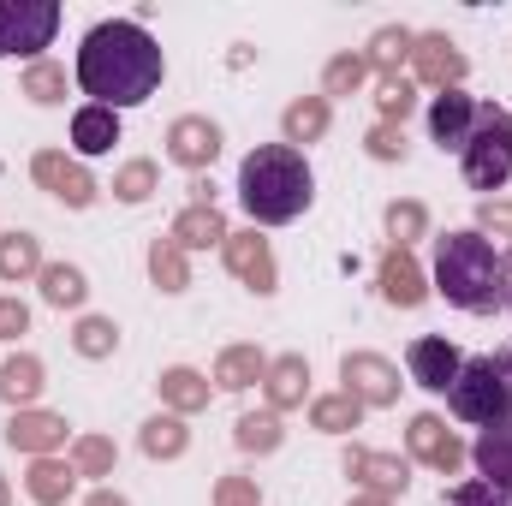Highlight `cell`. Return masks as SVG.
Instances as JSON below:
<instances>
[{
	"label": "cell",
	"mask_w": 512,
	"mask_h": 506,
	"mask_svg": "<svg viewBox=\"0 0 512 506\" xmlns=\"http://www.w3.org/2000/svg\"><path fill=\"white\" fill-rule=\"evenodd\" d=\"M167 155H173L179 167H191V173L215 167V155H221V126H215L209 114H179V120L167 126Z\"/></svg>",
	"instance_id": "14"
},
{
	"label": "cell",
	"mask_w": 512,
	"mask_h": 506,
	"mask_svg": "<svg viewBox=\"0 0 512 506\" xmlns=\"http://www.w3.org/2000/svg\"><path fill=\"white\" fill-rule=\"evenodd\" d=\"M346 477L364 489V495H405L411 489V459H399V453H376V447H346Z\"/></svg>",
	"instance_id": "12"
},
{
	"label": "cell",
	"mask_w": 512,
	"mask_h": 506,
	"mask_svg": "<svg viewBox=\"0 0 512 506\" xmlns=\"http://www.w3.org/2000/svg\"><path fill=\"white\" fill-rule=\"evenodd\" d=\"M346 506H393V501H382V495H352Z\"/></svg>",
	"instance_id": "49"
},
{
	"label": "cell",
	"mask_w": 512,
	"mask_h": 506,
	"mask_svg": "<svg viewBox=\"0 0 512 506\" xmlns=\"http://www.w3.org/2000/svg\"><path fill=\"white\" fill-rule=\"evenodd\" d=\"M60 30L54 0H0V60L6 54H42Z\"/></svg>",
	"instance_id": "6"
},
{
	"label": "cell",
	"mask_w": 512,
	"mask_h": 506,
	"mask_svg": "<svg viewBox=\"0 0 512 506\" xmlns=\"http://www.w3.org/2000/svg\"><path fill=\"white\" fill-rule=\"evenodd\" d=\"M435 292L453 310H471V316L501 310V256L477 227L435 239Z\"/></svg>",
	"instance_id": "3"
},
{
	"label": "cell",
	"mask_w": 512,
	"mask_h": 506,
	"mask_svg": "<svg viewBox=\"0 0 512 506\" xmlns=\"http://www.w3.org/2000/svg\"><path fill=\"white\" fill-rule=\"evenodd\" d=\"M340 381H346L340 393H352L364 411H370V405H399V387H405L399 370L387 364L382 352H346V358H340Z\"/></svg>",
	"instance_id": "9"
},
{
	"label": "cell",
	"mask_w": 512,
	"mask_h": 506,
	"mask_svg": "<svg viewBox=\"0 0 512 506\" xmlns=\"http://www.w3.org/2000/svg\"><path fill=\"white\" fill-rule=\"evenodd\" d=\"M72 352L90 358V364L114 358V352H120V322H114V316H78V328H72Z\"/></svg>",
	"instance_id": "31"
},
{
	"label": "cell",
	"mask_w": 512,
	"mask_h": 506,
	"mask_svg": "<svg viewBox=\"0 0 512 506\" xmlns=\"http://www.w3.org/2000/svg\"><path fill=\"white\" fill-rule=\"evenodd\" d=\"M376 286H382V298L393 304V310H417V304L429 298V274L417 268V256H411V251H399V245H387V251H382Z\"/></svg>",
	"instance_id": "17"
},
{
	"label": "cell",
	"mask_w": 512,
	"mask_h": 506,
	"mask_svg": "<svg viewBox=\"0 0 512 506\" xmlns=\"http://www.w3.org/2000/svg\"><path fill=\"white\" fill-rule=\"evenodd\" d=\"M114 465H120V453H114L108 435H78L72 441V471L78 477H114Z\"/></svg>",
	"instance_id": "38"
},
{
	"label": "cell",
	"mask_w": 512,
	"mask_h": 506,
	"mask_svg": "<svg viewBox=\"0 0 512 506\" xmlns=\"http://www.w3.org/2000/svg\"><path fill=\"white\" fill-rule=\"evenodd\" d=\"M364 423V405L352 399V393H322V399H310V429H322V435H352Z\"/></svg>",
	"instance_id": "32"
},
{
	"label": "cell",
	"mask_w": 512,
	"mask_h": 506,
	"mask_svg": "<svg viewBox=\"0 0 512 506\" xmlns=\"http://www.w3.org/2000/svg\"><path fill=\"white\" fill-rule=\"evenodd\" d=\"M36 280H42V304H54V310H78V304L90 298V280H84V268H72V262H48Z\"/></svg>",
	"instance_id": "28"
},
{
	"label": "cell",
	"mask_w": 512,
	"mask_h": 506,
	"mask_svg": "<svg viewBox=\"0 0 512 506\" xmlns=\"http://www.w3.org/2000/svg\"><path fill=\"white\" fill-rule=\"evenodd\" d=\"M114 143H120V114L114 108H96L90 102V108L72 114V149L78 155H108Z\"/></svg>",
	"instance_id": "25"
},
{
	"label": "cell",
	"mask_w": 512,
	"mask_h": 506,
	"mask_svg": "<svg viewBox=\"0 0 512 506\" xmlns=\"http://www.w3.org/2000/svg\"><path fill=\"white\" fill-rule=\"evenodd\" d=\"M262 376H268L262 346H227V352L215 358V387H221V393H245V387H256Z\"/></svg>",
	"instance_id": "26"
},
{
	"label": "cell",
	"mask_w": 512,
	"mask_h": 506,
	"mask_svg": "<svg viewBox=\"0 0 512 506\" xmlns=\"http://www.w3.org/2000/svg\"><path fill=\"white\" fill-rule=\"evenodd\" d=\"M471 126H477V96H465V90L429 96V137L441 149H465L471 143Z\"/></svg>",
	"instance_id": "18"
},
{
	"label": "cell",
	"mask_w": 512,
	"mask_h": 506,
	"mask_svg": "<svg viewBox=\"0 0 512 506\" xmlns=\"http://www.w3.org/2000/svg\"><path fill=\"white\" fill-rule=\"evenodd\" d=\"M30 179L48 191V197H60L66 209H90L96 203V179H90V167L78 161V155H66V149H36V161H30Z\"/></svg>",
	"instance_id": "7"
},
{
	"label": "cell",
	"mask_w": 512,
	"mask_h": 506,
	"mask_svg": "<svg viewBox=\"0 0 512 506\" xmlns=\"http://www.w3.org/2000/svg\"><path fill=\"white\" fill-rule=\"evenodd\" d=\"M471 465H477V477L512 506V411L501 423H489L483 435H477V447H471Z\"/></svg>",
	"instance_id": "15"
},
{
	"label": "cell",
	"mask_w": 512,
	"mask_h": 506,
	"mask_svg": "<svg viewBox=\"0 0 512 506\" xmlns=\"http://www.w3.org/2000/svg\"><path fill=\"white\" fill-rule=\"evenodd\" d=\"M495 370H501V381H507V399H512V346H507V352H495Z\"/></svg>",
	"instance_id": "48"
},
{
	"label": "cell",
	"mask_w": 512,
	"mask_h": 506,
	"mask_svg": "<svg viewBox=\"0 0 512 506\" xmlns=\"http://www.w3.org/2000/svg\"><path fill=\"white\" fill-rule=\"evenodd\" d=\"M155 191H161V167H155V161H143V155L126 161V167L114 173V197H120V203H149Z\"/></svg>",
	"instance_id": "39"
},
{
	"label": "cell",
	"mask_w": 512,
	"mask_h": 506,
	"mask_svg": "<svg viewBox=\"0 0 512 506\" xmlns=\"http://www.w3.org/2000/svg\"><path fill=\"white\" fill-rule=\"evenodd\" d=\"M411 42H417V30H405V24H382V30L370 36V48H364L370 72H382V78H399V60H411Z\"/></svg>",
	"instance_id": "30"
},
{
	"label": "cell",
	"mask_w": 512,
	"mask_h": 506,
	"mask_svg": "<svg viewBox=\"0 0 512 506\" xmlns=\"http://www.w3.org/2000/svg\"><path fill=\"white\" fill-rule=\"evenodd\" d=\"M447 405H453V417L459 423H501L512 411L507 399V381H501V370H495V358H465V370H459V381L447 387Z\"/></svg>",
	"instance_id": "5"
},
{
	"label": "cell",
	"mask_w": 512,
	"mask_h": 506,
	"mask_svg": "<svg viewBox=\"0 0 512 506\" xmlns=\"http://www.w3.org/2000/svg\"><path fill=\"white\" fill-rule=\"evenodd\" d=\"M72 489H78V471L66 465V459H30V471H24V495L36 506H66L72 501Z\"/></svg>",
	"instance_id": "22"
},
{
	"label": "cell",
	"mask_w": 512,
	"mask_h": 506,
	"mask_svg": "<svg viewBox=\"0 0 512 506\" xmlns=\"http://www.w3.org/2000/svg\"><path fill=\"white\" fill-rule=\"evenodd\" d=\"M262 393H268V411H298V405L310 399V364H304V352L268 358V376H262Z\"/></svg>",
	"instance_id": "19"
},
{
	"label": "cell",
	"mask_w": 512,
	"mask_h": 506,
	"mask_svg": "<svg viewBox=\"0 0 512 506\" xmlns=\"http://www.w3.org/2000/svg\"><path fill=\"white\" fill-rule=\"evenodd\" d=\"M376 108H382L387 126H405V114L417 108V84H411V78H382V90H376Z\"/></svg>",
	"instance_id": "40"
},
{
	"label": "cell",
	"mask_w": 512,
	"mask_h": 506,
	"mask_svg": "<svg viewBox=\"0 0 512 506\" xmlns=\"http://www.w3.org/2000/svg\"><path fill=\"white\" fill-rule=\"evenodd\" d=\"M411 72H417V84H429V90L441 96V90H459L471 66H465V54H459V42H453V36L429 30V36H417V42H411Z\"/></svg>",
	"instance_id": "11"
},
{
	"label": "cell",
	"mask_w": 512,
	"mask_h": 506,
	"mask_svg": "<svg viewBox=\"0 0 512 506\" xmlns=\"http://www.w3.org/2000/svg\"><path fill=\"white\" fill-rule=\"evenodd\" d=\"M221 256H227V268H233V274L251 286L256 298H274V286H280V268H274V251H268V239H262L256 227H245V233H227Z\"/></svg>",
	"instance_id": "13"
},
{
	"label": "cell",
	"mask_w": 512,
	"mask_h": 506,
	"mask_svg": "<svg viewBox=\"0 0 512 506\" xmlns=\"http://www.w3.org/2000/svg\"><path fill=\"white\" fill-rule=\"evenodd\" d=\"M84 506H131L126 495H114V489H90V501Z\"/></svg>",
	"instance_id": "47"
},
{
	"label": "cell",
	"mask_w": 512,
	"mask_h": 506,
	"mask_svg": "<svg viewBox=\"0 0 512 506\" xmlns=\"http://www.w3.org/2000/svg\"><path fill=\"white\" fill-rule=\"evenodd\" d=\"M167 78V60L155 48V36L131 18H108L84 36L78 48V90L96 96V108H137L161 90Z\"/></svg>",
	"instance_id": "1"
},
{
	"label": "cell",
	"mask_w": 512,
	"mask_h": 506,
	"mask_svg": "<svg viewBox=\"0 0 512 506\" xmlns=\"http://www.w3.org/2000/svg\"><path fill=\"white\" fill-rule=\"evenodd\" d=\"M42 262V239L36 233H0V280H36Z\"/></svg>",
	"instance_id": "29"
},
{
	"label": "cell",
	"mask_w": 512,
	"mask_h": 506,
	"mask_svg": "<svg viewBox=\"0 0 512 506\" xmlns=\"http://www.w3.org/2000/svg\"><path fill=\"white\" fill-rule=\"evenodd\" d=\"M387 239L399 245V251H411L417 239H429V209L417 203V197H399V203H387Z\"/></svg>",
	"instance_id": "34"
},
{
	"label": "cell",
	"mask_w": 512,
	"mask_h": 506,
	"mask_svg": "<svg viewBox=\"0 0 512 506\" xmlns=\"http://www.w3.org/2000/svg\"><path fill=\"white\" fill-rule=\"evenodd\" d=\"M477 233H483V239H489V233H495V239H512V203L507 197H483V203H477Z\"/></svg>",
	"instance_id": "42"
},
{
	"label": "cell",
	"mask_w": 512,
	"mask_h": 506,
	"mask_svg": "<svg viewBox=\"0 0 512 506\" xmlns=\"http://www.w3.org/2000/svg\"><path fill=\"white\" fill-rule=\"evenodd\" d=\"M405 370H411V381H417L423 393H447V387L459 381V370H465V352H459L447 334H423V340L405 346Z\"/></svg>",
	"instance_id": "10"
},
{
	"label": "cell",
	"mask_w": 512,
	"mask_h": 506,
	"mask_svg": "<svg viewBox=\"0 0 512 506\" xmlns=\"http://www.w3.org/2000/svg\"><path fill=\"white\" fill-rule=\"evenodd\" d=\"M18 334H30V310L24 298H0V340H18Z\"/></svg>",
	"instance_id": "45"
},
{
	"label": "cell",
	"mask_w": 512,
	"mask_h": 506,
	"mask_svg": "<svg viewBox=\"0 0 512 506\" xmlns=\"http://www.w3.org/2000/svg\"><path fill=\"white\" fill-rule=\"evenodd\" d=\"M441 506H507V501H501L483 477H465L459 489H447V495H441Z\"/></svg>",
	"instance_id": "43"
},
{
	"label": "cell",
	"mask_w": 512,
	"mask_h": 506,
	"mask_svg": "<svg viewBox=\"0 0 512 506\" xmlns=\"http://www.w3.org/2000/svg\"><path fill=\"white\" fill-rule=\"evenodd\" d=\"M233 441H239V453H274L286 441V423H280V411H245L233 423Z\"/></svg>",
	"instance_id": "33"
},
{
	"label": "cell",
	"mask_w": 512,
	"mask_h": 506,
	"mask_svg": "<svg viewBox=\"0 0 512 506\" xmlns=\"http://www.w3.org/2000/svg\"><path fill=\"white\" fill-rule=\"evenodd\" d=\"M12 453H30V459H48L54 447H66V417L60 411H12V423L0 429Z\"/></svg>",
	"instance_id": "16"
},
{
	"label": "cell",
	"mask_w": 512,
	"mask_h": 506,
	"mask_svg": "<svg viewBox=\"0 0 512 506\" xmlns=\"http://www.w3.org/2000/svg\"><path fill=\"white\" fill-rule=\"evenodd\" d=\"M328 120H334V102H328V96H298V102H286V114H280L286 149L322 143V137H328Z\"/></svg>",
	"instance_id": "23"
},
{
	"label": "cell",
	"mask_w": 512,
	"mask_h": 506,
	"mask_svg": "<svg viewBox=\"0 0 512 506\" xmlns=\"http://www.w3.org/2000/svg\"><path fill=\"white\" fill-rule=\"evenodd\" d=\"M459 161H465L471 191H501L512 179V108L477 102V126H471V143L459 149Z\"/></svg>",
	"instance_id": "4"
},
{
	"label": "cell",
	"mask_w": 512,
	"mask_h": 506,
	"mask_svg": "<svg viewBox=\"0 0 512 506\" xmlns=\"http://www.w3.org/2000/svg\"><path fill=\"white\" fill-rule=\"evenodd\" d=\"M364 78H370V60H364V54H334V60L322 66V96H328V102H334V96H358Z\"/></svg>",
	"instance_id": "36"
},
{
	"label": "cell",
	"mask_w": 512,
	"mask_h": 506,
	"mask_svg": "<svg viewBox=\"0 0 512 506\" xmlns=\"http://www.w3.org/2000/svg\"><path fill=\"white\" fill-rule=\"evenodd\" d=\"M239 203L251 215V227H286L316 203V173L304 161V149L286 143H256L239 161Z\"/></svg>",
	"instance_id": "2"
},
{
	"label": "cell",
	"mask_w": 512,
	"mask_h": 506,
	"mask_svg": "<svg viewBox=\"0 0 512 506\" xmlns=\"http://www.w3.org/2000/svg\"><path fill=\"white\" fill-rule=\"evenodd\" d=\"M18 96H30L36 108H60V102H66V66H54V60H36V66L24 72Z\"/></svg>",
	"instance_id": "37"
},
{
	"label": "cell",
	"mask_w": 512,
	"mask_h": 506,
	"mask_svg": "<svg viewBox=\"0 0 512 506\" xmlns=\"http://www.w3.org/2000/svg\"><path fill=\"white\" fill-rule=\"evenodd\" d=\"M501 310H512V251L501 256Z\"/></svg>",
	"instance_id": "46"
},
{
	"label": "cell",
	"mask_w": 512,
	"mask_h": 506,
	"mask_svg": "<svg viewBox=\"0 0 512 506\" xmlns=\"http://www.w3.org/2000/svg\"><path fill=\"white\" fill-rule=\"evenodd\" d=\"M405 453L417 459V465H429V471H441V477H453L471 453H465V441L435 417V411H417L411 423H405Z\"/></svg>",
	"instance_id": "8"
},
{
	"label": "cell",
	"mask_w": 512,
	"mask_h": 506,
	"mask_svg": "<svg viewBox=\"0 0 512 506\" xmlns=\"http://www.w3.org/2000/svg\"><path fill=\"white\" fill-rule=\"evenodd\" d=\"M42 387H48V370H42V358L18 352V358H6V364H0V399H6L12 411H30Z\"/></svg>",
	"instance_id": "24"
},
{
	"label": "cell",
	"mask_w": 512,
	"mask_h": 506,
	"mask_svg": "<svg viewBox=\"0 0 512 506\" xmlns=\"http://www.w3.org/2000/svg\"><path fill=\"white\" fill-rule=\"evenodd\" d=\"M161 405L173 411V417H197V411H209V376L203 370H191V364H173V370H161Z\"/></svg>",
	"instance_id": "21"
},
{
	"label": "cell",
	"mask_w": 512,
	"mask_h": 506,
	"mask_svg": "<svg viewBox=\"0 0 512 506\" xmlns=\"http://www.w3.org/2000/svg\"><path fill=\"white\" fill-rule=\"evenodd\" d=\"M227 233H233V227H227V215H221L215 203H191V209L173 215V233H167V239H173L179 251H209V245H227Z\"/></svg>",
	"instance_id": "20"
},
{
	"label": "cell",
	"mask_w": 512,
	"mask_h": 506,
	"mask_svg": "<svg viewBox=\"0 0 512 506\" xmlns=\"http://www.w3.org/2000/svg\"><path fill=\"white\" fill-rule=\"evenodd\" d=\"M137 447H143L149 459H179V453L191 447V429H185V417H173V411H155V417L137 429Z\"/></svg>",
	"instance_id": "27"
},
{
	"label": "cell",
	"mask_w": 512,
	"mask_h": 506,
	"mask_svg": "<svg viewBox=\"0 0 512 506\" xmlns=\"http://www.w3.org/2000/svg\"><path fill=\"white\" fill-rule=\"evenodd\" d=\"M215 506H262L256 477H221V483H215Z\"/></svg>",
	"instance_id": "44"
},
{
	"label": "cell",
	"mask_w": 512,
	"mask_h": 506,
	"mask_svg": "<svg viewBox=\"0 0 512 506\" xmlns=\"http://www.w3.org/2000/svg\"><path fill=\"white\" fill-rule=\"evenodd\" d=\"M0 506H12V483L6 477H0Z\"/></svg>",
	"instance_id": "50"
},
{
	"label": "cell",
	"mask_w": 512,
	"mask_h": 506,
	"mask_svg": "<svg viewBox=\"0 0 512 506\" xmlns=\"http://www.w3.org/2000/svg\"><path fill=\"white\" fill-rule=\"evenodd\" d=\"M149 280H155L161 292H185V286H191V262H185V251H179L173 239H155V245H149Z\"/></svg>",
	"instance_id": "35"
},
{
	"label": "cell",
	"mask_w": 512,
	"mask_h": 506,
	"mask_svg": "<svg viewBox=\"0 0 512 506\" xmlns=\"http://www.w3.org/2000/svg\"><path fill=\"white\" fill-rule=\"evenodd\" d=\"M364 149L376 155V161H405V126H387V120H376V126L364 131Z\"/></svg>",
	"instance_id": "41"
}]
</instances>
